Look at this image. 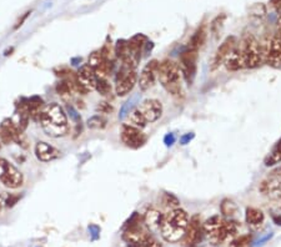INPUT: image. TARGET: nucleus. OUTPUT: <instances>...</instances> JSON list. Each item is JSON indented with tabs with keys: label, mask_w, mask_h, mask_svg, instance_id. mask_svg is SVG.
Here are the masks:
<instances>
[{
	"label": "nucleus",
	"mask_w": 281,
	"mask_h": 247,
	"mask_svg": "<svg viewBox=\"0 0 281 247\" xmlns=\"http://www.w3.org/2000/svg\"><path fill=\"white\" fill-rule=\"evenodd\" d=\"M39 123L45 134L50 137L65 136L69 131V124L65 111L56 102H52L44 107Z\"/></svg>",
	"instance_id": "nucleus-1"
},
{
	"label": "nucleus",
	"mask_w": 281,
	"mask_h": 247,
	"mask_svg": "<svg viewBox=\"0 0 281 247\" xmlns=\"http://www.w3.org/2000/svg\"><path fill=\"white\" fill-rule=\"evenodd\" d=\"M189 223V215L185 210L175 209L170 210L166 215H164L163 223L160 227L161 236L166 242L175 244L184 237Z\"/></svg>",
	"instance_id": "nucleus-2"
},
{
	"label": "nucleus",
	"mask_w": 281,
	"mask_h": 247,
	"mask_svg": "<svg viewBox=\"0 0 281 247\" xmlns=\"http://www.w3.org/2000/svg\"><path fill=\"white\" fill-rule=\"evenodd\" d=\"M181 72L179 65L174 60L165 59L159 63L157 68V79L160 84L173 96H180L181 94Z\"/></svg>",
	"instance_id": "nucleus-3"
},
{
	"label": "nucleus",
	"mask_w": 281,
	"mask_h": 247,
	"mask_svg": "<svg viewBox=\"0 0 281 247\" xmlns=\"http://www.w3.org/2000/svg\"><path fill=\"white\" fill-rule=\"evenodd\" d=\"M241 56H243L245 69H255L260 66L264 61L261 51V45L254 35L244 36L243 40L237 44Z\"/></svg>",
	"instance_id": "nucleus-4"
},
{
	"label": "nucleus",
	"mask_w": 281,
	"mask_h": 247,
	"mask_svg": "<svg viewBox=\"0 0 281 247\" xmlns=\"http://www.w3.org/2000/svg\"><path fill=\"white\" fill-rule=\"evenodd\" d=\"M261 45L264 61L271 68H281V33L278 31L271 38L265 39Z\"/></svg>",
	"instance_id": "nucleus-5"
},
{
	"label": "nucleus",
	"mask_w": 281,
	"mask_h": 247,
	"mask_svg": "<svg viewBox=\"0 0 281 247\" xmlns=\"http://www.w3.org/2000/svg\"><path fill=\"white\" fill-rule=\"evenodd\" d=\"M198 50L190 49V48L184 50L179 56L178 65H179L182 77L189 85H191L195 80L196 72H198Z\"/></svg>",
	"instance_id": "nucleus-6"
},
{
	"label": "nucleus",
	"mask_w": 281,
	"mask_h": 247,
	"mask_svg": "<svg viewBox=\"0 0 281 247\" xmlns=\"http://www.w3.org/2000/svg\"><path fill=\"white\" fill-rule=\"evenodd\" d=\"M0 181L8 189H18L23 185V173L8 160L0 157Z\"/></svg>",
	"instance_id": "nucleus-7"
},
{
	"label": "nucleus",
	"mask_w": 281,
	"mask_h": 247,
	"mask_svg": "<svg viewBox=\"0 0 281 247\" xmlns=\"http://www.w3.org/2000/svg\"><path fill=\"white\" fill-rule=\"evenodd\" d=\"M150 236V231L141 223V220L136 217V221L130 220V223L125 228L124 233H123V240L127 244H129L130 247H136L145 241L148 237Z\"/></svg>",
	"instance_id": "nucleus-8"
},
{
	"label": "nucleus",
	"mask_w": 281,
	"mask_h": 247,
	"mask_svg": "<svg viewBox=\"0 0 281 247\" xmlns=\"http://www.w3.org/2000/svg\"><path fill=\"white\" fill-rule=\"evenodd\" d=\"M205 236L204 228H203L202 219L199 215H194L187 223L186 231L182 237V245L185 247H196L203 241Z\"/></svg>",
	"instance_id": "nucleus-9"
},
{
	"label": "nucleus",
	"mask_w": 281,
	"mask_h": 247,
	"mask_svg": "<svg viewBox=\"0 0 281 247\" xmlns=\"http://www.w3.org/2000/svg\"><path fill=\"white\" fill-rule=\"evenodd\" d=\"M259 190L264 195L270 196L271 198L278 201L279 207L281 209V168L276 169L269 175V177L265 178L260 184Z\"/></svg>",
	"instance_id": "nucleus-10"
},
{
	"label": "nucleus",
	"mask_w": 281,
	"mask_h": 247,
	"mask_svg": "<svg viewBox=\"0 0 281 247\" xmlns=\"http://www.w3.org/2000/svg\"><path fill=\"white\" fill-rule=\"evenodd\" d=\"M135 70H125L120 68L115 77V93L118 96H125L134 89L138 82Z\"/></svg>",
	"instance_id": "nucleus-11"
},
{
	"label": "nucleus",
	"mask_w": 281,
	"mask_h": 247,
	"mask_svg": "<svg viewBox=\"0 0 281 247\" xmlns=\"http://www.w3.org/2000/svg\"><path fill=\"white\" fill-rule=\"evenodd\" d=\"M237 228H239L237 222L231 221V220L230 221H225L224 220L223 223L216 230L207 233V237H209V241L212 245L224 244V242H228L229 240H231L236 235Z\"/></svg>",
	"instance_id": "nucleus-12"
},
{
	"label": "nucleus",
	"mask_w": 281,
	"mask_h": 247,
	"mask_svg": "<svg viewBox=\"0 0 281 247\" xmlns=\"http://www.w3.org/2000/svg\"><path fill=\"white\" fill-rule=\"evenodd\" d=\"M0 137H1L3 143L5 144L13 141V143H17L18 145L26 148V145H25L26 140H25L24 134H23V131H20L14 121L10 120V119H5L0 125Z\"/></svg>",
	"instance_id": "nucleus-13"
},
{
	"label": "nucleus",
	"mask_w": 281,
	"mask_h": 247,
	"mask_svg": "<svg viewBox=\"0 0 281 247\" xmlns=\"http://www.w3.org/2000/svg\"><path fill=\"white\" fill-rule=\"evenodd\" d=\"M237 44V40L235 36H228L225 40L220 44V47L216 50L214 58H212L211 64H210V70L215 72L216 69L220 68L223 64H225L226 59L229 58V55L231 54L232 50L235 49Z\"/></svg>",
	"instance_id": "nucleus-14"
},
{
	"label": "nucleus",
	"mask_w": 281,
	"mask_h": 247,
	"mask_svg": "<svg viewBox=\"0 0 281 247\" xmlns=\"http://www.w3.org/2000/svg\"><path fill=\"white\" fill-rule=\"evenodd\" d=\"M123 144L130 148H139L146 143L148 137L141 131L140 129L132 127L124 124L122 127V134H120Z\"/></svg>",
	"instance_id": "nucleus-15"
},
{
	"label": "nucleus",
	"mask_w": 281,
	"mask_h": 247,
	"mask_svg": "<svg viewBox=\"0 0 281 247\" xmlns=\"http://www.w3.org/2000/svg\"><path fill=\"white\" fill-rule=\"evenodd\" d=\"M157 68H159V61L150 60L143 68L140 73V76L138 77V84L140 90L146 91L154 86L155 81L157 79Z\"/></svg>",
	"instance_id": "nucleus-16"
},
{
	"label": "nucleus",
	"mask_w": 281,
	"mask_h": 247,
	"mask_svg": "<svg viewBox=\"0 0 281 247\" xmlns=\"http://www.w3.org/2000/svg\"><path fill=\"white\" fill-rule=\"evenodd\" d=\"M146 123H155L163 115V104L156 99H146L138 107Z\"/></svg>",
	"instance_id": "nucleus-17"
},
{
	"label": "nucleus",
	"mask_w": 281,
	"mask_h": 247,
	"mask_svg": "<svg viewBox=\"0 0 281 247\" xmlns=\"http://www.w3.org/2000/svg\"><path fill=\"white\" fill-rule=\"evenodd\" d=\"M35 155L39 161L50 162L60 156V151L45 141H39L35 145Z\"/></svg>",
	"instance_id": "nucleus-18"
},
{
	"label": "nucleus",
	"mask_w": 281,
	"mask_h": 247,
	"mask_svg": "<svg viewBox=\"0 0 281 247\" xmlns=\"http://www.w3.org/2000/svg\"><path fill=\"white\" fill-rule=\"evenodd\" d=\"M164 215L161 212L155 209H150L146 211L145 216H144V223L149 231H156L161 227Z\"/></svg>",
	"instance_id": "nucleus-19"
},
{
	"label": "nucleus",
	"mask_w": 281,
	"mask_h": 247,
	"mask_svg": "<svg viewBox=\"0 0 281 247\" xmlns=\"http://www.w3.org/2000/svg\"><path fill=\"white\" fill-rule=\"evenodd\" d=\"M225 66L230 72H237V70L245 69L243 56H241V52H240L239 48H237V44L236 47H235V49L232 50L231 54L229 55V58L226 59Z\"/></svg>",
	"instance_id": "nucleus-20"
},
{
	"label": "nucleus",
	"mask_w": 281,
	"mask_h": 247,
	"mask_svg": "<svg viewBox=\"0 0 281 247\" xmlns=\"http://www.w3.org/2000/svg\"><path fill=\"white\" fill-rule=\"evenodd\" d=\"M245 220L246 222L249 223V226H251V227L254 228H257L264 223L265 215L261 210L256 209V207H248V209H246Z\"/></svg>",
	"instance_id": "nucleus-21"
},
{
	"label": "nucleus",
	"mask_w": 281,
	"mask_h": 247,
	"mask_svg": "<svg viewBox=\"0 0 281 247\" xmlns=\"http://www.w3.org/2000/svg\"><path fill=\"white\" fill-rule=\"evenodd\" d=\"M206 29H205V26H202L199 27L198 30L194 33V35L191 36L190 41H189V48L190 49H194V50H198L200 48H203V45L205 44V41H206Z\"/></svg>",
	"instance_id": "nucleus-22"
},
{
	"label": "nucleus",
	"mask_w": 281,
	"mask_h": 247,
	"mask_svg": "<svg viewBox=\"0 0 281 247\" xmlns=\"http://www.w3.org/2000/svg\"><path fill=\"white\" fill-rule=\"evenodd\" d=\"M127 125L132 127H136V129H144L146 126V120L144 119V116L141 115V113L139 111V109L132 110L131 113L127 116Z\"/></svg>",
	"instance_id": "nucleus-23"
},
{
	"label": "nucleus",
	"mask_w": 281,
	"mask_h": 247,
	"mask_svg": "<svg viewBox=\"0 0 281 247\" xmlns=\"http://www.w3.org/2000/svg\"><path fill=\"white\" fill-rule=\"evenodd\" d=\"M56 93L60 95V98L64 101H69L73 98V94H74L75 91L74 89H73V86L70 85L69 81L61 80L60 82H58V85H56Z\"/></svg>",
	"instance_id": "nucleus-24"
},
{
	"label": "nucleus",
	"mask_w": 281,
	"mask_h": 247,
	"mask_svg": "<svg viewBox=\"0 0 281 247\" xmlns=\"http://www.w3.org/2000/svg\"><path fill=\"white\" fill-rule=\"evenodd\" d=\"M237 210H239L237 205L230 198H224L221 201L220 211L225 217H232L235 214H237Z\"/></svg>",
	"instance_id": "nucleus-25"
},
{
	"label": "nucleus",
	"mask_w": 281,
	"mask_h": 247,
	"mask_svg": "<svg viewBox=\"0 0 281 247\" xmlns=\"http://www.w3.org/2000/svg\"><path fill=\"white\" fill-rule=\"evenodd\" d=\"M163 205L165 206L169 211H170V210L179 209L180 201L175 195H173V194H169V192H165V194H164V196H163Z\"/></svg>",
	"instance_id": "nucleus-26"
},
{
	"label": "nucleus",
	"mask_w": 281,
	"mask_h": 247,
	"mask_svg": "<svg viewBox=\"0 0 281 247\" xmlns=\"http://www.w3.org/2000/svg\"><path fill=\"white\" fill-rule=\"evenodd\" d=\"M106 124H108V120L102 115H94L93 118H90L88 120V126L90 129H104L106 126Z\"/></svg>",
	"instance_id": "nucleus-27"
},
{
	"label": "nucleus",
	"mask_w": 281,
	"mask_h": 247,
	"mask_svg": "<svg viewBox=\"0 0 281 247\" xmlns=\"http://www.w3.org/2000/svg\"><path fill=\"white\" fill-rule=\"evenodd\" d=\"M280 161H281V140L280 143L276 145V148H274L273 152L269 155V157H267L266 161H265V165H266V166H270V165H275Z\"/></svg>",
	"instance_id": "nucleus-28"
},
{
	"label": "nucleus",
	"mask_w": 281,
	"mask_h": 247,
	"mask_svg": "<svg viewBox=\"0 0 281 247\" xmlns=\"http://www.w3.org/2000/svg\"><path fill=\"white\" fill-rule=\"evenodd\" d=\"M95 90H98L100 93V95L106 96L111 93V85L110 82L106 79H98L97 86H95Z\"/></svg>",
	"instance_id": "nucleus-29"
},
{
	"label": "nucleus",
	"mask_w": 281,
	"mask_h": 247,
	"mask_svg": "<svg viewBox=\"0 0 281 247\" xmlns=\"http://www.w3.org/2000/svg\"><path fill=\"white\" fill-rule=\"evenodd\" d=\"M104 60L105 59H104V56H102V51H95V52H93L90 56H89L88 65L90 66L93 70H95L98 66H100V64H102Z\"/></svg>",
	"instance_id": "nucleus-30"
},
{
	"label": "nucleus",
	"mask_w": 281,
	"mask_h": 247,
	"mask_svg": "<svg viewBox=\"0 0 281 247\" xmlns=\"http://www.w3.org/2000/svg\"><path fill=\"white\" fill-rule=\"evenodd\" d=\"M251 241H253L251 235H243L231 242V247H248L251 244Z\"/></svg>",
	"instance_id": "nucleus-31"
},
{
	"label": "nucleus",
	"mask_w": 281,
	"mask_h": 247,
	"mask_svg": "<svg viewBox=\"0 0 281 247\" xmlns=\"http://www.w3.org/2000/svg\"><path fill=\"white\" fill-rule=\"evenodd\" d=\"M97 111L100 114H110L114 111V107L111 106L109 102L102 101V102H99V104H98Z\"/></svg>",
	"instance_id": "nucleus-32"
},
{
	"label": "nucleus",
	"mask_w": 281,
	"mask_h": 247,
	"mask_svg": "<svg viewBox=\"0 0 281 247\" xmlns=\"http://www.w3.org/2000/svg\"><path fill=\"white\" fill-rule=\"evenodd\" d=\"M136 247H163V246H161V244H160L156 239H154V237L150 235V236L148 237L145 241H143L140 245H139V246H136Z\"/></svg>",
	"instance_id": "nucleus-33"
},
{
	"label": "nucleus",
	"mask_w": 281,
	"mask_h": 247,
	"mask_svg": "<svg viewBox=\"0 0 281 247\" xmlns=\"http://www.w3.org/2000/svg\"><path fill=\"white\" fill-rule=\"evenodd\" d=\"M18 200H19V196H9L8 198L5 200V205L8 206V207H10V206H14L15 203L18 202Z\"/></svg>",
	"instance_id": "nucleus-34"
},
{
	"label": "nucleus",
	"mask_w": 281,
	"mask_h": 247,
	"mask_svg": "<svg viewBox=\"0 0 281 247\" xmlns=\"http://www.w3.org/2000/svg\"><path fill=\"white\" fill-rule=\"evenodd\" d=\"M271 5L279 14L281 13V0H271Z\"/></svg>",
	"instance_id": "nucleus-35"
},
{
	"label": "nucleus",
	"mask_w": 281,
	"mask_h": 247,
	"mask_svg": "<svg viewBox=\"0 0 281 247\" xmlns=\"http://www.w3.org/2000/svg\"><path fill=\"white\" fill-rule=\"evenodd\" d=\"M29 14H30V11H28V13H25L24 15H23V18H22V19H19V22L17 23V25H15V26H14V29H18V27H19V26H22L23 23H24V22H25V19H26V18H28Z\"/></svg>",
	"instance_id": "nucleus-36"
},
{
	"label": "nucleus",
	"mask_w": 281,
	"mask_h": 247,
	"mask_svg": "<svg viewBox=\"0 0 281 247\" xmlns=\"http://www.w3.org/2000/svg\"><path fill=\"white\" fill-rule=\"evenodd\" d=\"M4 203H5V200H4V198L1 195H0V212H1V210H3L4 207Z\"/></svg>",
	"instance_id": "nucleus-37"
},
{
	"label": "nucleus",
	"mask_w": 281,
	"mask_h": 247,
	"mask_svg": "<svg viewBox=\"0 0 281 247\" xmlns=\"http://www.w3.org/2000/svg\"><path fill=\"white\" fill-rule=\"evenodd\" d=\"M279 15H280V17H279V31L281 33V13L279 14Z\"/></svg>",
	"instance_id": "nucleus-38"
}]
</instances>
